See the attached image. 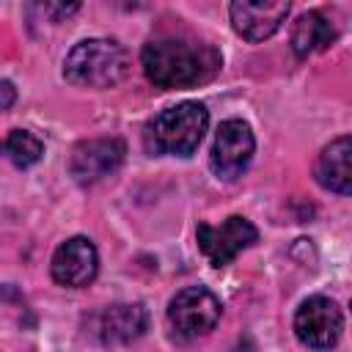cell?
Returning a JSON list of instances; mask_svg holds the SVG:
<instances>
[{
	"instance_id": "cell-11",
	"label": "cell",
	"mask_w": 352,
	"mask_h": 352,
	"mask_svg": "<svg viewBox=\"0 0 352 352\" xmlns=\"http://www.w3.org/2000/svg\"><path fill=\"white\" fill-rule=\"evenodd\" d=\"M146 324H148V314L140 302H118L99 314L96 333L102 344L116 346L140 338L146 333Z\"/></svg>"
},
{
	"instance_id": "cell-12",
	"label": "cell",
	"mask_w": 352,
	"mask_h": 352,
	"mask_svg": "<svg viewBox=\"0 0 352 352\" xmlns=\"http://www.w3.org/2000/svg\"><path fill=\"white\" fill-rule=\"evenodd\" d=\"M349 157H352V140L349 135L336 138L333 143H327L314 165V176L316 182L338 195H349L352 190V170H349Z\"/></svg>"
},
{
	"instance_id": "cell-2",
	"label": "cell",
	"mask_w": 352,
	"mask_h": 352,
	"mask_svg": "<svg viewBox=\"0 0 352 352\" xmlns=\"http://www.w3.org/2000/svg\"><path fill=\"white\" fill-rule=\"evenodd\" d=\"M209 126V113L201 102H179L162 113H157L143 132V146L148 154L162 157H190Z\"/></svg>"
},
{
	"instance_id": "cell-8",
	"label": "cell",
	"mask_w": 352,
	"mask_h": 352,
	"mask_svg": "<svg viewBox=\"0 0 352 352\" xmlns=\"http://www.w3.org/2000/svg\"><path fill=\"white\" fill-rule=\"evenodd\" d=\"M126 157V143L121 138H88L72 148L69 173L77 184L88 187L113 176Z\"/></svg>"
},
{
	"instance_id": "cell-7",
	"label": "cell",
	"mask_w": 352,
	"mask_h": 352,
	"mask_svg": "<svg viewBox=\"0 0 352 352\" xmlns=\"http://www.w3.org/2000/svg\"><path fill=\"white\" fill-rule=\"evenodd\" d=\"M253 151H256V138H253L250 124L242 118H228L217 126L209 165H212L217 179L234 182L250 165Z\"/></svg>"
},
{
	"instance_id": "cell-5",
	"label": "cell",
	"mask_w": 352,
	"mask_h": 352,
	"mask_svg": "<svg viewBox=\"0 0 352 352\" xmlns=\"http://www.w3.org/2000/svg\"><path fill=\"white\" fill-rule=\"evenodd\" d=\"M344 330V314L336 300L314 294L294 314V336L308 349H333Z\"/></svg>"
},
{
	"instance_id": "cell-1",
	"label": "cell",
	"mask_w": 352,
	"mask_h": 352,
	"mask_svg": "<svg viewBox=\"0 0 352 352\" xmlns=\"http://www.w3.org/2000/svg\"><path fill=\"white\" fill-rule=\"evenodd\" d=\"M146 77L157 88H192L212 80L223 58L212 44L184 41V38H151L140 52Z\"/></svg>"
},
{
	"instance_id": "cell-3",
	"label": "cell",
	"mask_w": 352,
	"mask_h": 352,
	"mask_svg": "<svg viewBox=\"0 0 352 352\" xmlns=\"http://www.w3.org/2000/svg\"><path fill=\"white\" fill-rule=\"evenodd\" d=\"M126 72L129 55L116 38H82L63 60V77L72 85L85 88H113L126 77Z\"/></svg>"
},
{
	"instance_id": "cell-15",
	"label": "cell",
	"mask_w": 352,
	"mask_h": 352,
	"mask_svg": "<svg viewBox=\"0 0 352 352\" xmlns=\"http://www.w3.org/2000/svg\"><path fill=\"white\" fill-rule=\"evenodd\" d=\"M16 99V88L8 80H0V110H8Z\"/></svg>"
},
{
	"instance_id": "cell-13",
	"label": "cell",
	"mask_w": 352,
	"mask_h": 352,
	"mask_svg": "<svg viewBox=\"0 0 352 352\" xmlns=\"http://www.w3.org/2000/svg\"><path fill=\"white\" fill-rule=\"evenodd\" d=\"M336 28L322 11H308L294 22L292 30V50L297 58H308L316 50H324L336 41Z\"/></svg>"
},
{
	"instance_id": "cell-6",
	"label": "cell",
	"mask_w": 352,
	"mask_h": 352,
	"mask_svg": "<svg viewBox=\"0 0 352 352\" xmlns=\"http://www.w3.org/2000/svg\"><path fill=\"white\" fill-rule=\"evenodd\" d=\"M195 239L201 253L209 258L212 267H226L231 264L245 248L258 242V231L248 217L231 214L226 217L220 226H209V223H198L195 228Z\"/></svg>"
},
{
	"instance_id": "cell-9",
	"label": "cell",
	"mask_w": 352,
	"mask_h": 352,
	"mask_svg": "<svg viewBox=\"0 0 352 352\" xmlns=\"http://www.w3.org/2000/svg\"><path fill=\"white\" fill-rule=\"evenodd\" d=\"M289 3L286 0H236L228 6L231 25L245 41H264L270 38L283 19L289 16Z\"/></svg>"
},
{
	"instance_id": "cell-10",
	"label": "cell",
	"mask_w": 352,
	"mask_h": 352,
	"mask_svg": "<svg viewBox=\"0 0 352 352\" xmlns=\"http://www.w3.org/2000/svg\"><path fill=\"white\" fill-rule=\"evenodd\" d=\"M52 278L60 286H88L99 272V253L88 236H72L52 253Z\"/></svg>"
},
{
	"instance_id": "cell-14",
	"label": "cell",
	"mask_w": 352,
	"mask_h": 352,
	"mask_svg": "<svg viewBox=\"0 0 352 352\" xmlns=\"http://www.w3.org/2000/svg\"><path fill=\"white\" fill-rule=\"evenodd\" d=\"M41 154H44L41 140L36 135H30L28 129H14L0 143V160L11 162L14 168H30L41 160Z\"/></svg>"
},
{
	"instance_id": "cell-4",
	"label": "cell",
	"mask_w": 352,
	"mask_h": 352,
	"mask_svg": "<svg viewBox=\"0 0 352 352\" xmlns=\"http://www.w3.org/2000/svg\"><path fill=\"white\" fill-rule=\"evenodd\" d=\"M223 305L206 286H187L182 289L170 305H168V324L176 338L192 341L198 336H206L220 322Z\"/></svg>"
}]
</instances>
